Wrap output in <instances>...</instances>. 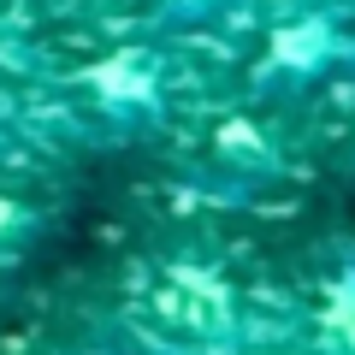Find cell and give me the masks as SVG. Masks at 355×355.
<instances>
[{
    "instance_id": "6da1fadb",
    "label": "cell",
    "mask_w": 355,
    "mask_h": 355,
    "mask_svg": "<svg viewBox=\"0 0 355 355\" xmlns=\"http://www.w3.org/2000/svg\"><path fill=\"white\" fill-rule=\"evenodd\" d=\"M331 48V30L320 24V18H302V24L279 30L272 36V65H291V71H308V65H320V53Z\"/></svg>"
},
{
    "instance_id": "7a4b0ae2",
    "label": "cell",
    "mask_w": 355,
    "mask_h": 355,
    "mask_svg": "<svg viewBox=\"0 0 355 355\" xmlns=\"http://www.w3.org/2000/svg\"><path fill=\"white\" fill-rule=\"evenodd\" d=\"M95 83H101L107 95H148V65H142L137 53H119L113 65L95 71Z\"/></svg>"
},
{
    "instance_id": "3957f363",
    "label": "cell",
    "mask_w": 355,
    "mask_h": 355,
    "mask_svg": "<svg viewBox=\"0 0 355 355\" xmlns=\"http://www.w3.org/2000/svg\"><path fill=\"white\" fill-rule=\"evenodd\" d=\"M326 326L338 331V338H349V343H355V296H338V302H331Z\"/></svg>"
}]
</instances>
